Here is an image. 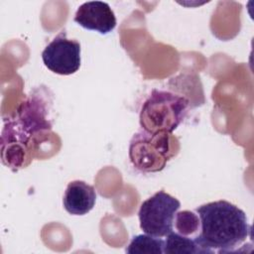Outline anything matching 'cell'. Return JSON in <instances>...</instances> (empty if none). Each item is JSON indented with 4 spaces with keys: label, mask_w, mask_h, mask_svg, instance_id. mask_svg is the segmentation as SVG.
I'll return each mask as SVG.
<instances>
[{
    "label": "cell",
    "mask_w": 254,
    "mask_h": 254,
    "mask_svg": "<svg viewBox=\"0 0 254 254\" xmlns=\"http://www.w3.org/2000/svg\"><path fill=\"white\" fill-rule=\"evenodd\" d=\"M73 21L80 27L106 35L116 27V17L111 7L103 1H88L81 4Z\"/></svg>",
    "instance_id": "8992f818"
},
{
    "label": "cell",
    "mask_w": 254,
    "mask_h": 254,
    "mask_svg": "<svg viewBox=\"0 0 254 254\" xmlns=\"http://www.w3.org/2000/svg\"><path fill=\"white\" fill-rule=\"evenodd\" d=\"M180 142L173 133L161 131L137 132L129 145V158L132 165L144 173L162 171L167 163L177 156Z\"/></svg>",
    "instance_id": "3957f363"
},
{
    "label": "cell",
    "mask_w": 254,
    "mask_h": 254,
    "mask_svg": "<svg viewBox=\"0 0 254 254\" xmlns=\"http://www.w3.org/2000/svg\"><path fill=\"white\" fill-rule=\"evenodd\" d=\"M166 237L164 253H202L194 240L186 235L171 231Z\"/></svg>",
    "instance_id": "9c48e42d"
},
{
    "label": "cell",
    "mask_w": 254,
    "mask_h": 254,
    "mask_svg": "<svg viewBox=\"0 0 254 254\" xmlns=\"http://www.w3.org/2000/svg\"><path fill=\"white\" fill-rule=\"evenodd\" d=\"M190 106V100L184 95L153 89L141 107L140 126L149 133H173L186 118Z\"/></svg>",
    "instance_id": "7a4b0ae2"
},
{
    "label": "cell",
    "mask_w": 254,
    "mask_h": 254,
    "mask_svg": "<svg viewBox=\"0 0 254 254\" xmlns=\"http://www.w3.org/2000/svg\"><path fill=\"white\" fill-rule=\"evenodd\" d=\"M174 222L178 233L186 236L193 234L199 227L198 215L189 210L177 212Z\"/></svg>",
    "instance_id": "30bf717a"
},
{
    "label": "cell",
    "mask_w": 254,
    "mask_h": 254,
    "mask_svg": "<svg viewBox=\"0 0 254 254\" xmlns=\"http://www.w3.org/2000/svg\"><path fill=\"white\" fill-rule=\"evenodd\" d=\"M165 240L150 234L135 235L126 248L130 254H162L164 253Z\"/></svg>",
    "instance_id": "ba28073f"
},
{
    "label": "cell",
    "mask_w": 254,
    "mask_h": 254,
    "mask_svg": "<svg viewBox=\"0 0 254 254\" xmlns=\"http://www.w3.org/2000/svg\"><path fill=\"white\" fill-rule=\"evenodd\" d=\"M181 202L164 190L144 200L138 212L140 228L144 233L165 237L174 229V220Z\"/></svg>",
    "instance_id": "277c9868"
},
{
    "label": "cell",
    "mask_w": 254,
    "mask_h": 254,
    "mask_svg": "<svg viewBox=\"0 0 254 254\" xmlns=\"http://www.w3.org/2000/svg\"><path fill=\"white\" fill-rule=\"evenodd\" d=\"M96 191L94 188L83 181L68 183L63 202L64 209L72 215H84L94 206Z\"/></svg>",
    "instance_id": "52a82bcc"
},
{
    "label": "cell",
    "mask_w": 254,
    "mask_h": 254,
    "mask_svg": "<svg viewBox=\"0 0 254 254\" xmlns=\"http://www.w3.org/2000/svg\"><path fill=\"white\" fill-rule=\"evenodd\" d=\"M42 60L57 74H72L80 66V44L76 40L67 39L65 31H62L46 46L42 52Z\"/></svg>",
    "instance_id": "5b68a950"
},
{
    "label": "cell",
    "mask_w": 254,
    "mask_h": 254,
    "mask_svg": "<svg viewBox=\"0 0 254 254\" xmlns=\"http://www.w3.org/2000/svg\"><path fill=\"white\" fill-rule=\"evenodd\" d=\"M199 233L193 237L202 253H229L251 238L252 227L245 212L226 200L211 201L195 208Z\"/></svg>",
    "instance_id": "6da1fadb"
}]
</instances>
